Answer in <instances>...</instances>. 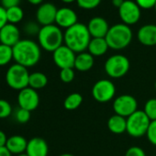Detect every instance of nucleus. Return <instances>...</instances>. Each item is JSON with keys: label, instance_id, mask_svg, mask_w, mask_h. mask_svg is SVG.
<instances>
[{"label": "nucleus", "instance_id": "f257e3e1", "mask_svg": "<svg viewBox=\"0 0 156 156\" xmlns=\"http://www.w3.org/2000/svg\"><path fill=\"white\" fill-rule=\"evenodd\" d=\"M12 50L13 60L26 68L36 65L41 60V46L34 41L20 40Z\"/></svg>", "mask_w": 156, "mask_h": 156}, {"label": "nucleus", "instance_id": "f03ea898", "mask_svg": "<svg viewBox=\"0 0 156 156\" xmlns=\"http://www.w3.org/2000/svg\"><path fill=\"white\" fill-rule=\"evenodd\" d=\"M92 37L87 29V25L76 23L65 30L63 33V42L75 53H80L87 50Z\"/></svg>", "mask_w": 156, "mask_h": 156}, {"label": "nucleus", "instance_id": "7ed1b4c3", "mask_svg": "<svg viewBox=\"0 0 156 156\" xmlns=\"http://www.w3.org/2000/svg\"><path fill=\"white\" fill-rule=\"evenodd\" d=\"M132 30L129 26L124 23H118L109 28L106 41L109 49L119 51L127 48L132 41Z\"/></svg>", "mask_w": 156, "mask_h": 156}, {"label": "nucleus", "instance_id": "20e7f679", "mask_svg": "<svg viewBox=\"0 0 156 156\" xmlns=\"http://www.w3.org/2000/svg\"><path fill=\"white\" fill-rule=\"evenodd\" d=\"M39 45L43 50L53 52L59 47L63 45V33L57 25H48L41 28L38 34Z\"/></svg>", "mask_w": 156, "mask_h": 156}, {"label": "nucleus", "instance_id": "39448f33", "mask_svg": "<svg viewBox=\"0 0 156 156\" xmlns=\"http://www.w3.org/2000/svg\"><path fill=\"white\" fill-rule=\"evenodd\" d=\"M30 73L28 68L15 63L11 65L6 73V81L8 86L15 90L20 91L29 87Z\"/></svg>", "mask_w": 156, "mask_h": 156}, {"label": "nucleus", "instance_id": "423d86ee", "mask_svg": "<svg viewBox=\"0 0 156 156\" xmlns=\"http://www.w3.org/2000/svg\"><path fill=\"white\" fill-rule=\"evenodd\" d=\"M129 67V60L123 54H114L108 57L104 64L106 73L113 79L125 76L128 73Z\"/></svg>", "mask_w": 156, "mask_h": 156}, {"label": "nucleus", "instance_id": "0eeeda50", "mask_svg": "<svg viewBox=\"0 0 156 156\" xmlns=\"http://www.w3.org/2000/svg\"><path fill=\"white\" fill-rule=\"evenodd\" d=\"M151 120L146 116L143 110H137L131 116L127 118V130L126 132L133 137L140 138L146 135Z\"/></svg>", "mask_w": 156, "mask_h": 156}, {"label": "nucleus", "instance_id": "6e6552de", "mask_svg": "<svg viewBox=\"0 0 156 156\" xmlns=\"http://www.w3.org/2000/svg\"><path fill=\"white\" fill-rule=\"evenodd\" d=\"M91 93L96 101L99 103H107L115 98L116 87L111 80L100 79L95 83Z\"/></svg>", "mask_w": 156, "mask_h": 156}, {"label": "nucleus", "instance_id": "1a4fd4ad", "mask_svg": "<svg viewBox=\"0 0 156 156\" xmlns=\"http://www.w3.org/2000/svg\"><path fill=\"white\" fill-rule=\"evenodd\" d=\"M112 108L115 114L127 119L138 110V102L131 95H120L114 99Z\"/></svg>", "mask_w": 156, "mask_h": 156}, {"label": "nucleus", "instance_id": "9d476101", "mask_svg": "<svg viewBox=\"0 0 156 156\" xmlns=\"http://www.w3.org/2000/svg\"><path fill=\"white\" fill-rule=\"evenodd\" d=\"M119 15L122 23L130 26L136 24L141 16L140 8L132 0H125L122 6L119 9Z\"/></svg>", "mask_w": 156, "mask_h": 156}, {"label": "nucleus", "instance_id": "9b49d317", "mask_svg": "<svg viewBox=\"0 0 156 156\" xmlns=\"http://www.w3.org/2000/svg\"><path fill=\"white\" fill-rule=\"evenodd\" d=\"M76 53L66 45H62L52 52V60L61 70L65 68H73Z\"/></svg>", "mask_w": 156, "mask_h": 156}, {"label": "nucleus", "instance_id": "f8f14e48", "mask_svg": "<svg viewBox=\"0 0 156 156\" xmlns=\"http://www.w3.org/2000/svg\"><path fill=\"white\" fill-rule=\"evenodd\" d=\"M19 107L29 111L35 110L40 104V97L37 90L28 87L20 91L18 95Z\"/></svg>", "mask_w": 156, "mask_h": 156}, {"label": "nucleus", "instance_id": "ddd939ff", "mask_svg": "<svg viewBox=\"0 0 156 156\" xmlns=\"http://www.w3.org/2000/svg\"><path fill=\"white\" fill-rule=\"evenodd\" d=\"M57 11L58 9L52 3L41 4L36 12V19L38 23L42 27L52 25L55 22Z\"/></svg>", "mask_w": 156, "mask_h": 156}, {"label": "nucleus", "instance_id": "4468645a", "mask_svg": "<svg viewBox=\"0 0 156 156\" xmlns=\"http://www.w3.org/2000/svg\"><path fill=\"white\" fill-rule=\"evenodd\" d=\"M20 41V31L15 24L8 23L0 30V43L14 47Z\"/></svg>", "mask_w": 156, "mask_h": 156}, {"label": "nucleus", "instance_id": "2eb2a0df", "mask_svg": "<svg viewBox=\"0 0 156 156\" xmlns=\"http://www.w3.org/2000/svg\"><path fill=\"white\" fill-rule=\"evenodd\" d=\"M109 28L108 21L102 17H95L87 24V29L92 38H106Z\"/></svg>", "mask_w": 156, "mask_h": 156}, {"label": "nucleus", "instance_id": "dca6fc26", "mask_svg": "<svg viewBox=\"0 0 156 156\" xmlns=\"http://www.w3.org/2000/svg\"><path fill=\"white\" fill-rule=\"evenodd\" d=\"M55 23L58 27L67 30L77 23V15L72 9L62 8L57 11Z\"/></svg>", "mask_w": 156, "mask_h": 156}, {"label": "nucleus", "instance_id": "f3484780", "mask_svg": "<svg viewBox=\"0 0 156 156\" xmlns=\"http://www.w3.org/2000/svg\"><path fill=\"white\" fill-rule=\"evenodd\" d=\"M49 146L47 141L40 137H35L28 140L26 154L28 156H47Z\"/></svg>", "mask_w": 156, "mask_h": 156}, {"label": "nucleus", "instance_id": "a211bd4d", "mask_svg": "<svg viewBox=\"0 0 156 156\" xmlns=\"http://www.w3.org/2000/svg\"><path fill=\"white\" fill-rule=\"evenodd\" d=\"M137 39L144 46L156 45V25L147 24L140 27L137 32Z\"/></svg>", "mask_w": 156, "mask_h": 156}, {"label": "nucleus", "instance_id": "6ab92c4d", "mask_svg": "<svg viewBox=\"0 0 156 156\" xmlns=\"http://www.w3.org/2000/svg\"><path fill=\"white\" fill-rule=\"evenodd\" d=\"M28 140L20 135H13L8 139L6 147L12 154H22L26 151Z\"/></svg>", "mask_w": 156, "mask_h": 156}, {"label": "nucleus", "instance_id": "aec40b11", "mask_svg": "<svg viewBox=\"0 0 156 156\" xmlns=\"http://www.w3.org/2000/svg\"><path fill=\"white\" fill-rule=\"evenodd\" d=\"M94 63V56L91 55L88 51H84L76 54L73 68L79 72H87L93 68Z\"/></svg>", "mask_w": 156, "mask_h": 156}, {"label": "nucleus", "instance_id": "412c9836", "mask_svg": "<svg viewBox=\"0 0 156 156\" xmlns=\"http://www.w3.org/2000/svg\"><path fill=\"white\" fill-rule=\"evenodd\" d=\"M108 49L109 47L105 38H92L87 51L94 57H99L106 54Z\"/></svg>", "mask_w": 156, "mask_h": 156}, {"label": "nucleus", "instance_id": "4be33fe9", "mask_svg": "<svg viewBox=\"0 0 156 156\" xmlns=\"http://www.w3.org/2000/svg\"><path fill=\"white\" fill-rule=\"evenodd\" d=\"M108 129L114 134H122L127 130V119L114 114L108 119Z\"/></svg>", "mask_w": 156, "mask_h": 156}, {"label": "nucleus", "instance_id": "5701e85b", "mask_svg": "<svg viewBox=\"0 0 156 156\" xmlns=\"http://www.w3.org/2000/svg\"><path fill=\"white\" fill-rule=\"evenodd\" d=\"M48 84V77L45 73L41 72H34L30 74V79H29V87L38 90L42 89L45 87Z\"/></svg>", "mask_w": 156, "mask_h": 156}, {"label": "nucleus", "instance_id": "b1692460", "mask_svg": "<svg viewBox=\"0 0 156 156\" xmlns=\"http://www.w3.org/2000/svg\"><path fill=\"white\" fill-rule=\"evenodd\" d=\"M82 102L83 97L80 93H72L65 98L63 107L67 110H74L81 106Z\"/></svg>", "mask_w": 156, "mask_h": 156}, {"label": "nucleus", "instance_id": "393cba45", "mask_svg": "<svg viewBox=\"0 0 156 156\" xmlns=\"http://www.w3.org/2000/svg\"><path fill=\"white\" fill-rule=\"evenodd\" d=\"M23 17H24V12L20 6L13 7L7 9V18L9 23L17 24L23 20Z\"/></svg>", "mask_w": 156, "mask_h": 156}, {"label": "nucleus", "instance_id": "a878e982", "mask_svg": "<svg viewBox=\"0 0 156 156\" xmlns=\"http://www.w3.org/2000/svg\"><path fill=\"white\" fill-rule=\"evenodd\" d=\"M13 59L12 47L0 43V66L7 65Z\"/></svg>", "mask_w": 156, "mask_h": 156}, {"label": "nucleus", "instance_id": "bb28decb", "mask_svg": "<svg viewBox=\"0 0 156 156\" xmlns=\"http://www.w3.org/2000/svg\"><path fill=\"white\" fill-rule=\"evenodd\" d=\"M143 111L151 121L156 120V98H151L146 101Z\"/></svg>", "mask_w": 156, "mask_h": 156}, {"label": "nucleus", "instance_id": "cd10ccee", "mask_svg": "<svg viewBox=\"0 0 156 156\" xmlns=\"http://www.w3.org/2000/svg\"><path fill=\"white\" fill-rule=\"evenodd\" d=\"M60 79L64 84L72 83L75 77V73L73 68H65L60 71Z\"/></svg>", "mask_w": 156, "mask_h": 156}, {"label": "nucleus", "instance_id": "c85d7f7f", "mask_svg": "<svg viewBox=\"0 0 156 156\" xmlns=\"http://www.w3.org/2000/svg\"><path fill=\"white\" fill-rule=\"evenodd\" d=\"M30 116H31L30 111H29L27 109H24V108H19L15 112L16 120L19 123H21V124L27 123L30 119Z\"/></svg>", "mask_w": 156, "mask_h": 156}, {"label": "nucleus", "instance_id": "c756f323", "mask_svg": "<svg viewBox=\"0 0 156 156\" xmlns=\"http://www.w3.org/2000/svg\"><path fill=\"white\" fill-rule=\"evenodd\" d=\"M12 113V107L10 103L5 99H0V119L9 118Z\"/></svg>", "mask_w": 156, "mask_h": 156}, {"label": "nucleus", "instance_id": "7c9ffc66", "mask_svg": "<svg viewBox=\"0 0 156 156\" xmlns=\"http://www.w3.org/2000/svg\"><path fill=\"white\" fill-rule=\"evenodd\" d=\"M78 7L84 9H94L99 6L101 0H76Z\"/></svg>", "mask_w": 156, "mask_h": 156}, {"label": "nucleus", "instance_id": "2f4dec72", "mask_svg": "<svg viewBox=\"0 0 156 156\" xmlns=\"http://www.w3.org/2000/svg\"><path fill=\"white\" fill-rule=\"evenodd\" d=\"M148 140L154 146H156V120H152L150 123L146 133Z\"/></svg>", "mask_w": 156, "mask_h": 156}, {"label": "nucleus", "instance_id": "473e14b6", "mask_svg": "<svg viewBox=\"0 0 156 156\" xmlns=\"http://www.w3.org/2000/svg\"><path fill=\"white\" fill-rule=\"evenodd\" d=\"M41 30V28L38 23L36 22H28L24 26V31L29 35H38Z\"/></svg>", "mask_w": 156, "mask_h": 156}, {"label": "nucleus", "instance_id": "72a5a7b5", "mask_svg": "<svg viewBox=\"0 0 156 156\" xmlns=\"http://www.w3.org/2000/svg\"><path fill=\"white\" fill-rule=\"evenodd\" d=\"M125 156H146V154L142 148L139 146H131L126 151Z\"/></svg>", "mask_w": 156, "mask_h": 156}, {"label": "nucleus", "instance_id": "f704fd0d", "mask_svg": "<svg viewBox=\"0 0 156 156\" xmlns=\"http://www.w3.org/2000/svg\"><path fill=\"white\" fill-rule=\"evenodd\" d=\"M137 5L142 9H150L155 7L156 0H135Z\"/></svg>", "mask_w": 156, "mask_h": 156}, {"label": "nucleus", "instance_id": "c9c22d12", "mask_svg": "<svg viewBox=\"0 0 156 156\" xmlns=\"http://www.w3.org/2000/svg\"><path fill=\"white\" fill-rule=\"evenodd\" d=\"M9 23L8 18H7V9L0 6V30L3 27H5Z\"/></svg>", "mask_w": 156, "mask_h": 156}, {"label": "nucleus", "instance_id": "e433bc0d", "mask_svg": "<svg viewBox=\"0 0 156 156\" xmlns=\"http://www.w3.org/2000/svg\"><path fill=\"white\" fill-rule=\"evenodd\" d=\"M20 0H1V6L5 8L6 9L17 7L20 5Z\"/></svg>", "mask_w": 156, "mask_h": 156}, {"label": "nucleus", "instance_id": "4c0bfd02", "mask_svg": "<svg viewBox=\"0 0 156 156\" xmlns=\"http://www.w3.org/2000/svg\"><path fill=\"white\" fill-rule=\"evenodd\" d=\"M8 137L3 130H0V147H5L8 141Z\"/></svg>", "mask_w": 156, "mask_h": 156}, {"label": "nucleus", "instance_id": "58836bf2", "mask_svg": "<svg viewBox=\"0 0 156 156\" xmlns=\"http://www.w3.org/2000/svg\"><path fill=\"white\" fill-rule=\"evenodd\" d=\"M11 152L8 150V148L5 147H0V156H11Z\"/></svg>", "mask_w": 156, "mask_h": 156}, {"label": "nucleus", "instance_id": "ea45409f", "mask_svg": "<svg viewBox=\"0 0 156 156\" xmlns=\"http://www.w3.org/2000/svg\"><path fill=\"white\" fill-rule=\"evenodd\" d=\"M124 1L125 0H112V5L115 7V8H118V9H119L121 6H122V4L124 3Z\"/></svg>", "mask_w": 156, "mask_h": 156}, {"label": "nucleus", "instance_id": "a19ab883", "mask_svg": "<svg viewBox=\"0 0 156 156\" xmlns=\"http://www.w3.org/2000/svg\"><path fill=\"white\" fill-rule=\"evenodd\" d=\"M28 1L32 5H40L42 3L43 0H28Z\"/></svg>", "mask_w": 156, "mask_h": 156}, {"label": "nucleus", "instance_id": "79ce46f5", "mask_svg": "<svg viewBox=\"0 0 156 156\" xmlns=\"http://www.w3.org/2000/svg\"><path fill=\"white\" fill-rule=\"evenodd\" d=\"M62 1L64 3H73V2L76 1V0H62Z\"/></svg>", "mask_w": 156, "mask_h": 156}, {"label": "nucleus", "instance_id": "37998d69", "mask_svg": "<svg viewBox=\"0 0 156 156\" xmlns=\"http://www.w3.org/2000/svg\"><path fill=\"white\" fill-rule=\"evenodd\" d=\"M59 156H74V155H73L71 153H62V154H61Z\"/></svg>", "mask_w": 156, "mask_h": 156}, {"label": "nucleus", "instance_id": "c03bdc74", "mask_svg": "<svg viewBox=\"0 0 156 156\" xmlns=\"http://www.w3.org/2000/svg\"><path fill=\"white\" fill-rule=\"evenodd\" d=\"M17 156H28L26 153H22V154H20V155H17Z\"/></svg>", "mask_w": 156, "mask_h": 156}, {"label": "nucleus", "instance_id": "a18cd8bd", "mask_svg": "<svg viewBox=\"0 0 156 156\" xmlns=\"http://www.w3.org/2000/svg\"><path fill=\"white\" fill-rule=\"evenodd\" d=\"M154 88H155V91H156V81H155V83H154Z\"/></svg>", "mask_w": 156, "mask_h": 156}, {"label": "nucleus", "instance_id": "49530a36", "mask_svg": "<svg viewBox=\"0 0 156 156\" xmlns=\"http://www.w3.org/2000/svg\"><path fill=\"white\" fill-rule=\"evenodd\" d=\"M154 9H155V11H156V4H155V7H154Z\"/></svg>", "mask_w": 156, "mask_h": 156}]
</instances>
